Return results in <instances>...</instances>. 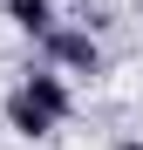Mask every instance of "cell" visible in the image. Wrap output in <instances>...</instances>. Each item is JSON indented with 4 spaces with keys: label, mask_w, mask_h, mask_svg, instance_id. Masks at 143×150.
Returning <instances> with one entry per match:
<instances>
[{
    "label": "cell",
    "mask_w": 143,
    "mask_h": 150,
    "mask_svg": "<svg viewBox=\"0 0 143 150\" xmlns=\"http://www.w3.org/2000/svg\"><path fill=\"white\" fill-rule=\"evenodd\" d=\"M7 123H14V137H48V130H55V123H48V116H41V109H34L20 89L7 96Z\"/></svg>",
    "instance_id": "277c9868"
},
{
    "label": "cell",
    "mask_w": 143,
    "mask_h": 150,
    "mask_svg": "<svg viewBox=\"0 0 143 150\" xmlns=\"http://www.w3.org/2000/svg\"><path fill=\"white\" fill-rule=\"evenodd\" d=\"M7 21H14L20 34H34V41H48V34L61 28V21H55V0H7Z\"/></svg>",
    "instance_id": "3957f363"
},
{
    "label": "cell",
    "mask_w": 143,
    "mask_h": 150,
    "mask_svg": "<svg viewBox=\"0 0 143 150\" xmlns=\"http://www.w3.org/2000/svg\"><path fill=\"white\" fill-rule=\"evenodd\" d=\"M41 55H48L55 75H102V48H95L89 28H55L41 41Z\"/></svg>",
    "instance_id": "6da1fadb"
},
{
    "label": "cell",
    "mask_w": 143,
    "mask_h": 150,
    "mask_svg": "<svg viewBox=\"0 0 143 150\" xmlns=\"http://www.w3.org/2000/svg\"><path fill=\"white\" fill-rule=\"evenodd\" d=\"M123 150H143V137H130V143H123Z\"/></svg>",
    "instance_id": "5b68a950"
},
{
    "label": "cell",
    "mask_w": 143,
    "mask_h": 150,
    "mask_svg": "<svg viewBox=\"0 0 143 150\" xmlns=\"http://www.w3.org/2000/svg\"><path fill=\"white\" fill-rule=\"evenodd\" d=\"M20 96L48 116V123H61L68 109H75V96H68V75H55V68H27V82H20Z\"/></svg>",
    "instance_id": "7a4b0ae2"
}]
</instances>
